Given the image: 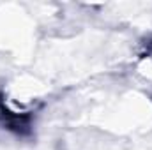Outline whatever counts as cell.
I'll use <instances>...</instances> for the list:
<instances>
[{"mask_svg":"<svg viewBox=\"0 0 152 150\" xmlns=\"http://www.w3.org/2000/svg\"><path fill=\"white\" fill-rule=\"evenodd\" d=\"M0 117L4 118L5 127L11 129V131H16L20 134H23V133H28V129H30V117L28 115H14L5 106L0 104Z\"/></svg>","mask_w":152,"mask_h":150,"instance_id":"6da1fadb","label":"cell"}]
</instances>
